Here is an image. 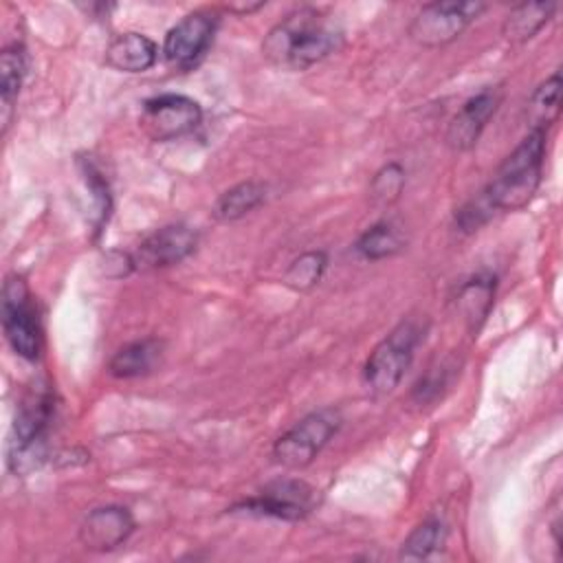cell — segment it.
I'll list each match as a JSON object with an SVG mask.
<instances>
[{"label":"cell","mask_w":563,"mask_h":563,"mask_svg":"<svg viewBox=\"0 0 563 563\" xmlns=\"http://www.w3.org/2000/svg\"><path fill=\"white\" fill-rule=\"evenodd\" d=\"M341 46L343 29L334 15L317 7H299L264 35L262 55L282 70H308Z\"/></svg>","instance_id":"obj_1"},{"label":"cell","mask_w":563,"mask_h":563,"mask_svg":"<svg viewBox=\"0 0 563 563\" xmlns=\"http://www.w3.org/2000/svg\"><path fill=\"white\" fill-rule=\"evenodd\" d=\"M545 136L548 132L543 130H530L499 163L493 178L482 189L495 211H519L532 200L541 185Z\"/></svg>","instance_id":"obj_2"},{"label":"cell","mask_w":563,"mask_h":563,"mask_svg":"<svg viewBox=\"0 0 563 563\" xmlns=\"http://www.w3.org/2000/svg\"><path fill=\"white\" fill-rule=\"evenodd\" d=\"M55 416V394L48 383L37 380L18 402L11 424L7 464L15 475H29L46 462V440Z\"/></svg>","instance_id":"obj_3"},{"label":"cell","mask_w":563,"mask_h":563,"mask_svg":"<svg viewBox=\"0 0 563 563\" xmlns=\"http://www.w3.org/2000/svg\"><path fill=\"white\" fill-rule=\"evenodd\" d=\"M422 341V328L413 319H402L369 352L363 365V383L374 396L391 394L409 369L416 347Z\"/></svg>","instance_id":"obj_4"},{"label":"cell","mask_w":563,"mask_h":563,"mask_svg":"<svg viewBox=\"0 0 563 563\" xmlns=\"http://www.w3.org/2000/svg\"><path fill=\"white\" fill-rule=\"evenodd\" d=\"M0 314L4 339L11 350L24 361H37L44 345L42 323L29 284L18 273L7 275L2 284Z\"/></svg>","instance_id":"obj_5"},{"label":"cell","mask_w":563,"mask_h":563,"mask_svg":"<svg viewBox=\"0 0 563 563\" xmlns=\"http://www.w3.org/2000/svg\"><path fill=\"white\" fill-rule=\"evenodd\" d=\"M343 416L334 407L310 411L297 420L273 444V457L286 468H303L325 449V444L339 433Z\"/></svg>","instance_id":"obj_6"},{"label":"cell","mask_w":563,"mask_h":563,"mask_svg":"<svg viewBox=\"0 0 563 563\" xmlns=\"http://www.w3.org/2000/svg\"><path fill=\"white\" fill-rule=\"evenodd\" d=\"M484 11L486 4L473 0L429 2L411 18L407 31L416 44L424 48H440L457 40Z\"/></svg>","instance_id":"obj_7"},{"label":"cell","mask_w":563,"mask_h":563,"mask_svg":"<svg viewBox=\"0 0 563 563\" xmlns=\"http://www.w3.org/2000/svg\"><path fill=\"white\" fill-rule=\"evenodd\" d=\"M317 506V490L301 479H277L264 486L257 495L246 497L229 512H242L253 517H273L282 521H301Z\"/></svg>","instance_id":"obj_8"},{"label":"cell","mask_w":563,"mask_h":563,"mask_svg":"<svg viewBox=\"0 0 563 563\" xmlns=\"http://www.w3.org/2000/svg\"><path fill=\"white\" fill-rule=\"evenodd\" d=\"M202 121V108L187 95L165 92L152 97L141 108V130L158 143L174 141L194 132Z\"/></svg>","instance_id":"obj_9"},{"label":"cell","mask_w":563,"mask_h":563,"mask_svg":"<svg viewBox=\"0 0 563 563\" xmlns=\"http://www.w3.org/2000/svg\"><path fill=\"white\" fill-rule=\"evenodd\" d=\"M218 18L211 11H191L183 15L163 40V57L169 66L187 70L196 66L213 42Z\"/></svg>","instance_id":"obj_10"},{"label":"cell","mask_w":563,"mask_h":563,"mask_svg":"<svg viewBox=\"0 0 563 563\" xmlns=\"http://www.w3.org/2000/svg\"><path fill=\"white\" fill-rule=\"evenodd\" d=\"M504 101V88L501 84L497 86H486L477 95L468 97L462 108L453 114L449 128H446V145L453 152H466L477 145L484 128L488 121L495 117Z\"/></svg>","instance_id":"obj_11"},{"label":"cell","mask_w":563,"mask_h":563,"mask_svg":"<svg viewBox=\"0 0 563 563\" xmlns=\"http://www.w3.org/2000/svg\"><path fill=\"white\" fill-rule=\"evenodd\" d=\"M198 246V233L187 224H165L150 233L134 251V268H169L187 260Z\"/></svg>","instance_id":"obj_12"},{"label":"cell","mask_w":563,"mask_h":563,"mask_svg":"<svg viewBox=\"0 0 563 563\" xmlns=\"http://www.w3.org/2000/svg\"><path fill=\"white\" fill-rule=\"evenodd\" d=\"M136 521L125 506L106 504L92 508L79 523L77 539L90 552H112L134 532Z\"/></svg>","instance_id":"obj_13"},{"label":"cell","mask_w":563,"mask_h":563,"mask_svg":"<svg viewBox=\"0 0 563 563\" xmlns=\"http://www.w3.org/2000/svg\"><path fill=\"white\" fill-rule=\"evenodd\" d=\"M158 59V46L145 33L125 31L106 46V64L117 73H145Z\"/></svg>","instance_id":"obj_14"},{"label":"cell","mask_w":563,"mask_h":563,"mask_svg":"<svg viewBox=\"0 0 563 563\" xmlns=\"http://www.w3.org/2000/svg\"><path fill=\"white\" fill-rule=\"evenodd\" d=\"M165 343L156 336H145L121 345L108 361V374L114 378H139L152 374L163 358Z\"/></svg>","instance_id":"obj_15"},{"label":"cell","mask_w":563,"mask_h":563,"mask_svg":"<svg viewBox=\"0 0 563 563\" xmlns=\"http://www.w3.org/2000/svg\"><path fill=\"white\" fill-rule=\"evenodd\" d=\"M268 187L260 180H242L229 189H224L216 205H213V218L218 222H235L255 211L260 205L266 202Z\"/></svg>","instance_id":"obj_16"},{"label":"cell","mask_w":563,"mask_h":563,"mask_svg":"<svg viewBox=\"0 0 563 563\" xmlns=\"http://www.w3.org/2000/svg\"><path fill=\"white\" fill-rule=\"evenodd\" d=\"M554 11V2H521L504 18L501 35L510 44H526L552 20Z\"/></svg>","instance_id":"obj_17"},{"label":"cell","mask_w":563,"mask_h":563,"mask_svg":"<svg viewBox=\"0 0 563 563\" xmlns=\"http://www.w3.org/2000/svg\"><path fill=\"white\" fill-rule=\"evenodd\" d=\"M26 73V53L22 44H9L0 53V99H2V134L11 125L15 99Z\"/></svg>","instance_id":"obj_18"},{"label":"cell","mask_w":563,"mask_h":563,"mask_svg":"<svg viewBox=\"0 0 563 563\" xmlns=\"http://www.w3.org/2000/svg\"><path fill=\"white\" fill-rule=\"evenodd\" d=\"M495 277L490 275H477L462 284L457 292V308L471 332H477L486 321L495 301Z\"/></svg>","instance_id":"obj_19"},{"label":"cell","mask_w":563,"mask_h":563,"mask_svg":"<svg viewBox=\"0 0 563 563\" xmlns=\"http://www.w3.org/2000/svg\"><path fill=\"white\" fill-rule=\"evenodd\" d=\"M561 70H554L545 81H541L528 101V121L530 130L548 132L550 125L559 121L561 114Z\"/></svg>","instance_id":"obj_20"},{"label":"cell","mask_w":563,"mask_h":563,"mask_svg":"<svg viewBox=\"0 0 563 563\" xmlns=\"http://www.w3.org/2000/svg\"><path fill=\"white\" fill-rule=\"evenodd\" d=\"M446 543V523L440 517L422 519L402 541L400 559L405 561H424L440 552Z\"/></svg>","instance_id":"obj_21"},{"label":"cell","mask_w":563,"mask_h":563,"mask_svg":"<svg viewBox=\"0 0 563 563\" xmlns=\"http://www.w3.org/2000/svg\"><path fill=\"white\" fill-rule=\"evenodd\" d=\"M77 165H79L81 178L86 183V189L90 191V198H92V211H95L92 227H95V238H99V233L103 231V227L110 218V211H112L110 183H108L103 169L99 167V163L92 156H88V154L81 156L77 161Z\"/></svg>","instance_id":"obj_22"},{"label":"cell","mask_w":563,"mask_h":563,"mask_svg":"<svg viewBox=\"0 0 563 563\" xmlns=\"http://www.w3.org/2000/svg\"><path fill=\"white\" fill-rule=\"evenodd\" d=\"M402 249H405V240H402L400 231L389 222L372 224L354 242V253L361 260H369V262L394 257Z\"/></svg>","instance_id":"obj_23"},{"label":"cell","mask_w":563,"mask_h":563,"mask_svg":"<svg viewBox=\"0 0 563 563\" xmlns=\"http://www.w3.org/2000/svg\"><path fill=\"white\" fill-rule=\"evenodd\" d=\"M325 268L328 255L323 251H306L288 264L286 273L282 275V282L295 292H308L321 282Z\"/></svg>","instance_id":"obj_24"},{"label":"cell","mask_w":563,"mask_h":563,"mask_svg":"<svg viewBox=\"0 0 563 563\" xmlns=\"http://www.w3.org/2000/svg\"><path fill=\"white\" fill-rule=\"evenodd\" d=\"M405 167L396 161L385 163L369 183V196L378 205H391L400 198L405 189Z\"/></svg>","instance_id":"obj_25"},{"label":"cell","mask_w":563,"mask_h":563,"mask_svg":"<svg viewBox=\"0 0 563 563\" xmlns=\"http://www.w3.org/2000/svg\"><path fill=\"white\" fill-rule=\"evenodd\" d=\"M493 213H495V209L488 205V200H486L484 194L479 191V194H477L475 198H471L462 209H457V213H455V224H457L460 231L473 233V231H477L482 224H486Z\"/></svg>","instance_id":"obj_26"}]
</instances>
